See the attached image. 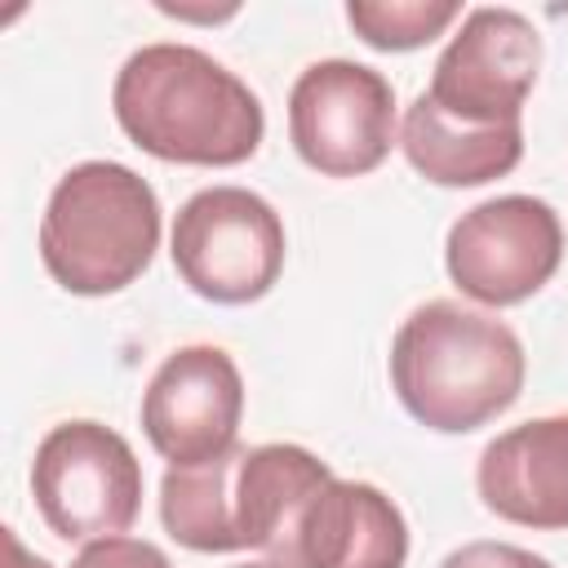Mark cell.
Returning <instances> with one entry per match:
<instances>
[{
	"label": "cell",
	"instance_id": "cell-2",
	"mask_svg": "<svg viewBox=\"0 0 568 568\" xmlns=\"http://www.w3.org/2000/svg\"><path fill=\"white\" fill-rule=\"evenodd\" d=\"M390 386L413 422L466 435L519 399L524 346L506 320L435 297L399 324L390 342Z\"/></svg>",
	"mask_w": 568,
	"mask_h": 568
},
{
	"label": "cell",
	"instance_id": "cell-4",
	"mask_svg": "<svg viewBox=\"0 0 568 568\" xmlns=\"http://www.w3.org/2000/svg\"><path fill=\"white\" fill-rule=\"evenodd\" d=\"M31 497L62 541L120 537L142 510V462L102 422H58L36 448Z\"/></svg>",
	"mask_w": 568,
	"mask_h": 568
},
{
	"label": "cell",
	"instance_id": "cell-13",
	"mask_svg": "<svg viewBox=\"0 0 568 568\" xmlns=\"http://www.w3.org/2000/svg\"><path fill=\"white\" fill-rule=\"evenodd\" d=\"M399 146L404 160L435 186H484L519 164L524 129H457L426 102V93H417L404 111Z\"/></svg>",
	"mask_w": 568,
	"mask_h": 568
},
{
	"label": "cell",
	"instance_id": "cell-12",
	"mask_svg": "<svg viewBox=\"0 0 568 568\" xmlns=\"http://www.w3.org/2000/svg\"><path fill=\"white\" fill-rule=\"evenodd\" d=\"M333 479L328 462H320L302 444H257L240 453L235 470V524L244 550H262L275 568H284L293 528L306 501Z\"/></svg>",
	"mask_w": 568,
	"mask_h": 568
},
{
	"label": "cell",
	"instance_id": "cell-7",
	"mask_svg": "<svg viewBox=\"0 0 568 568\" xmlns=\"http://www.w3.org/2000/svg\"><path fill=\"white\" fill-rule=\"evenodd\" d=\"M293 151L324 178H364L395 146V89L351 58L311 62L288 93Z\"/></svg>",
	"mask_w": 568,
	"mask_h": 568
},
{
	"label": "cell",
	"instance_id": "cell-10",
	"mask_svg": "<svg viewBox=\"0 0 568 568\" xmlns=\"http://www.w3.org/2000/svg\"><path fill=\"white\" fill-rule=\"evenodd\" d=\"M404 510L364 479H328L302 510L284 568H404Z\"/></svg>",
	"mask_w": 568,
	"mask_h": 568
},
{
	"label": "cell",
	"instance_id": "cell-9",
	"mask_svg": "<svg viewBox=\"0 0 568 568\" xmlns=\"http://www.w3.org/2000/svg\"><path fill=\"white\" fill-rule=\"evenodd\" d=\"M244 377L222 346L173 351L142 390V430L169 466H200L235 448Z\"/></svg>",
	"mask_w": 568,
	"mask_h": 568
},
{
	"label": "cell",
	"instance_id": "cell-5",
	"mask_svg": "<svg viewBox=\"0 0 568 568\" xmlns=\"http://www.w3.org/2000/svg\"><path fill=\"white\" fill-rule=\"evenodd\" d=\"M173 266L182 284L217 306H244L284 271V222L248 186H204L173 217Z\"/></svg>",
	"mask_w": 568,
	"mask_h": 568
},
{
	"label": "cell",
	"instance_id": "cell-18",
	"mask_svg": "<svg viewBox=\"0 0 568 568\" xmlns=\"http://www.w3.org/2000/svg\"><path fill=\"white\" fill-rule=\"evenodd\" d=\"M4 550H9V568H53L44 555H31V550L18 541L13 528H4Z\"/></svg>",
	"mask_w": 568,
	"mask_h": 568
},
{
	"label": "cell",
	"instance_id": "cell-11",
	"mask_svg": "<svg viewBox=\"0 0 568 568\" xmlns=\"http://www.w3.org/2000/svg\"><path fill=\"white\" fill-rule=\"evenodd\" d=\"M479 501L519 528H568V413L501 430L475 466Z\"/></svg>",
	"mask_w": 568,
	"mask_h": 568
},
{
	"label": "cell",
	"instance_id": "cell-16",
	"mask_svg": "<svg viewBox=\"0 0 568 568\" xmlns=\"http://www.w3.org/2000/svg\"><path fill=\"white\" fill-rule=\"evenodd\" d=\"M71 568H173L169 555L138 537H98L84 541V550L71 559Z\"/></svg>",
	"mask_w": 568,
	"mask_h": 568
},
{
	"label": "cell",
	"instance_id": "cell-17",
	"mask_svg": "<svg viewBox=\"0 0 568 568\" xmlns=\"http://www.w3.org/2000/svg\"><path fill=\"white\" fill-rule=\"evenodd\" d=\"M439 568H550V559L524 546H510V541H466L448 550Z\"/></svg>",
	"mask_w": 568,
	"mask_h": 568
},
{
	"label": "cell",
	"instance_id": "cell-1",
	"mask_svg": "<svg viewBox=\"0 0 568 568\" xmlns=\"http://www.w3.org/2000/svg\"><path fill=\"white\" fill-rule=\"evenodd\" d=\"M124 138L169 164L231 169L266 133L257 93L195 44H142L124 58L111 89Z\"/></svg>",
	"mask_w": 568,
	"mask_h": 568
},
{
	"label": "cell",
	"instance_id": "cell-14",
	"mask_svg": "<svg viewBox=\"0 0 568 568\" xmlns=\"http://www.w3.org/2000/svg\"><path fill=\"white\" fill-rule=\"evenodd\" d=\"M240 444L213 462L200 466H169L160 479V524L164 532L200 555H226L244 550L240 524H235V470H240Z\"/></svg>",
	"mask_w": 568,
	"mask_h": 568
},
{
	"label": "cell",
	"instance_id": "cell-3",
	"mask_svg": "<svg viewBox=\"0 0 568 568\" xmlns=\"http://www.w3.org/2000/svg\"><path fill=\"white\" fill-rule=\"evenodd\" d=\"M160 248V200L120 160L67 169L40 217V262L75 297L129 288Z\"/></svg>",
	"mask_w": 568,
	"mask_h": 568
},
{
	"label": "cell",
	"instance_id": "cell-20",
	"mask_svg": "<svg viewBox=\"0 0 568 568\" xmlns=\"http://www.w3.org/2000/svg\"><path fill=\"white\" fill-rule=\"evenodd\" d=\"M240 568H275L271 559H262V564H240Z\"/></svg>",
	"mask_w": 568,
	"mask_h": 568
},
{
	"label": "cell",
	"instance_id": "cell-8",
	"mask_svg": "<svg viewBox=\"0 0 568 568\" xmlns=\"http://www.w3.org/2000/svg\"><path fill=\"white\" fill-rule=\"evenodd\" d=\"M564 257L559 213L537 195H497L466 209L444 240L448 280L479 306H519L550 284Z\"/></svg>",
	"mask_w": 568,
	"mask_h": 568
},
{
	"label": "cell",
	"instance_id": "cell-19",
	"mask_svg": "<svg viewBox=\"0 0 568 568\" xmlns=\"http://www.w3.org/2000/svg\"><path fill=\"white\" fill-rule=\"evenodd\" d=\"M160 13L169 18H191V22H222L235 13V4H222V9H186V4H160Z\"/></svg>",
	"mask_w": 568,
	"mask_h": 568
},
{
	"label": "cell",
	"instance_id": "cell-15",
	"mask_svg": "<svg viewBox=\"0 0 568 568\" xmlns=\"http://www.w3.org/2000/svg\"><path fill=\"white\" fill-rule=\"evenodd\" d=\"M462 18L457 0H351L346 22L368 49L408 53L444 36Z\"/></svg>",
	"mask_w": 568,
	"mask_h": 568
},
{
	"label": "cell",
	"instance_id": "cell-6",
	"mask_svg": "<svg viewBox=\"0 0 568 568\" xmlns=\"http://www.w3.org/2000/svg\"><path fill=\"white\" fill-rule=\"evenodd\" d=\"M541 36L515 9H470L435 58L426 102L457 129H524V102L537 84Z\"/></svg>",
	"mask_w": 568,
	"mask_h": 568
}]
</instances>
